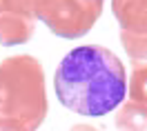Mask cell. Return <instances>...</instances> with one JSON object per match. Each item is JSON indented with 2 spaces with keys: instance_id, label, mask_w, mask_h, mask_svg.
Listing matches in <instances>:
<instances>
[{
  "instance_id": "1",
  "label": "cell",
  "mask_w": 147,
  "mask_h": 131,
  "mask_svg": "<svg viewBox=\"0 0 147 131\" xmlns=\"http://www.w3.org/2000/svg\"><path fill=\"white\" fill-rule=\"evenodd\" d=\"M54 84L58 100L80 116H105L127 94L123 62L98 45L71 49L60 60Z\"/></svg>"
},
{
  "instance_id": "2",
  "label": "cell",
  "mask_w": 147,
  "mask_h": 131,
  "mask_svg": "<svg viewBox=\"0 0 147 131\" xmlns=\"http://www.w3.org/2000/svg\"><path fill=\"white\" fill-rule=\"evenodd\" d=\"M47 116L42 65L34 56H11L0 62V118L36 131Z\"/></svg>"
},
{
  "instance_id": "3",
  "label": "cell",
  "mask_w": 147,
  "mask_h": 131,
  "mask_svg": "<svg viewBox=\"0 0 147 131\" xmlns=\"http://www.w3.org/2000/svg\"><path fill=\"white\" fill-rule=\"evenodd\" d=\"M100 11L102 5L89 0H45L36 18L58 38H83L100 18Z\"/></svg>"
},
{
  "instance_id": "4",
  "label": "cell",
  "mask_w": 147,
  "mask_h": 131,
  "mask_svg": "<svg viewBox=\"0 0 147 131\" xmlns=\"http://www.w3.org/2000/svg\"><path fill=\"white\" fill-rule=\"evenodd\" d=\"M111 11L120 31L147 33V0H111Z\"/></svg>"
},
{
  "instance_id": "5",
  "label": "cell",
  "mask_w": 147,
  "mask_h": 131,
  "mask_svg": "<svg viewBox=\"0 0 147 131\" xmlns=\"http://www.w3.org/2000/svg\"><path fill=\"white\" fill-rule=\"evenodd\" d=\"M34 36V18L13 11H0V45H22Z\"/></svg>"
},
{
  "instance_id": "6",
  "label": "cell",
  "mask_w": 147,
  "mask_h": 131,
  "mask_svg": "<svg viewBox=\"0 0 147 131\" xmlns=\"http://www.w3.org/2000/svg\"><path fill=\"white\" fill-rule=\"evenodd\" d=\"M118 131H147V104L129 100L116 113Z\"/></svg>"
},
{
  "instance_id": "7",
  "label": "cell",
  "mask_w": 147,
  "mask_h": 131,
  "mask_svg": "<svg viewBox=\"0 0 147 131\" xmlns=\"http://www.w3.org/2000/svg\"><path fill=\"white\" fill-rule=\"evenodd\" d=\"M120 42L131 58V62H147V33H129V31H120Z\"/></svg>"
},
{
  "instance_id": "8",
  "label": "cell",
  "mask_w": 147,
  "mask_h": 131,
  "mask_svg": "<svg viewBox=\"0 0 147 131\" xmlns=\"http://www.w3.org/2000/svg\"><path fill=\"white\" fill-rule=\"evenodd\" d=\"M127 94H129V100L147 104V62L134 67L127 82Z\"/></svg>"
},
{
  "instance_id": "9",
  "label": "cell",
  "mask_w": 147,
  "mask_h": 131,
  "mask_svg": "<svg viewBox=\"0 0 147 131\" xmlns=\"http://www.w3.org/2000/svg\"><path fill=\"white\" fill-rule=\"evenodd\" d=\"M42 2L45 0H5V11H13V13H20V16L36 18Z\"/></svg>"
},
{
  "instance_id": "10",
  "label": "cell",
  "mask_w": 147,
  "mask_h": 131,
  "mask_svg": "<svg viewBox=\"0 0 147 131\" xmlns=\"http://www.w3.org/2000/svg\"><path fill=\"white\" fill-rule=\"evenodd\" d=\"M0 131H29L25 124H20L16 120H9V118H0Z\"/></svg>"
},
{
  "instance_id": "11",
  "label": "cell",
  "mask_w": 147,
  "mask_h": 131,
  "mask_svg": "<svg viewBox=\"0 0 147 131\" xmlns=\"http://www.w3.org/2000/svg\"><path fill=\"white\" fill-rule=\"evenodd\" d=\"M71 131H98L96 127H87V124H76Z\"/></svg>"
},
{
  "instance_id": "12",
  "label": "cell",
  "mask_w": 147,
  "mask_h": 131,
  "mask_svg": "<svg viewBox=\"0 0 147 131\" xmlns=\"http://www.w3.org/2000/svg\"><path fill=\"white\" fill-rule=\"evenodd\" d=\"M0 11H5V0H0Z\"/></svg>"
},
{
  "instance_id": "13",
  "label": "cell",
  "mask_w": 147,
  "mask_h": 131,
  "mask_svg": "<svg viewBox=\"0 0 147 131\" xmlns=\"http://www.w3.org/2000/svg\"><path fill=\"white\" fill-rule=\"evenodd\" d=\"M89 2H96V5H102V2H105V0H89Z\"/></svg>"
}]
</instances>
